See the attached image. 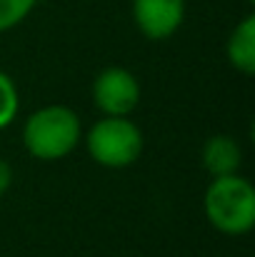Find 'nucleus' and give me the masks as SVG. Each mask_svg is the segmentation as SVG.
I'll return each mask as SVG.
<instances>
[{
    "instance_id": "nucleus-4",
    "label": "nucleus",
    "mask_w": 255,
    "mask_h": 257,
    "mask_svg": "<svg viewBox=\"0 0 255 257\" xmlns=\"http://www.w3.org/2000/svg\"><path fill=\"white\" fill-rule=\"evenodd\" d=\"M90 95L103 117H130L140 105L143 87L133 70L123 65H108L95 75Z\"/></svg>"
},
{
    "instance_id": "nucleus-9",
    "label": "nucleus",
    "mask_w": 255,
    "mask_h": 257,
    "mask_svg": "<svg viewBox=\"0 0 255 257\" xmlns=\"http://www.w3.org/2000/svg\"><path fill=\"white\" fill-rule=\"evenodd\" d=\"M38 0H0V33L18 28L35 10Z\"/></svg>"
},
{
    "instance_id": "nucleus-2",
    "label": "nucleus",
    "mask_w": 255,
    "mask_h": 257,
    "mask_svg": "<svg viewBox=\"0 0 255 257\" xmlns=\"http://www.w3.org/2000/svg\"><path fill=\"white\" fill-rule=\"evenodd\" d=\"M203 212L208 225L225 237H245L255 227V187L235 172L210 177L203 195Z\"/></svg>"
},
{
    "instance_id": "nucleus-3",
    "label": "nucleus",
    "mask_w": 255,
    "mask_h": 257,
    "mask_svg": "<svg viewBox=\"0 0 255 257\" xmlns=\"http://www.w3.org/2000/svg\"><path fill=\"white\" fill-rule=\"evenodd\" d=\"M83 145L90 160L108 170H123L140 160L145 138L130 117H103L83 130Z\"/></svg>"
},
{
    "instance_id": "nucleus-8",
    "label": "nucleus",
    "mask_w": 255,
    "mask_h": 257,
    "mask_svg": "<svg viewBox=\"0 0 255 257\" xmlns=\"http://www.w3.org/2000/svg\"><path fill=\"white\" fill-rule=\"evenodd\" d=\"M20 112V92H18V85L15 80L0 70V130L10 127L15 122Z\"/></svg>"
},
{
    "instance_id": "nucleus-11",
    "label": "nucleus",
    "mask_w": 255,
    "mask_h": 257,
    "mask_svg": "<svg viewBox=\"0 0 255 257\" xmlns=\"http://www.w3.org/2000/svg\"><path fill=\"white\" fill-rule=\"evenodd\" d=\"M248 3H250V5H253V3H255V0H248Z\"/></svg>"
},
{
    "instance_id": "nucleus-10",
    "label": "nucleus",
    "mask_w": 255,
    "mask_h": 257,
    "mask_svg": "<svg viewBox=\"0 0 255 257\" xmlns=\"http://www.w3.org/2000/svg\"><path fill=\"white\" fill-rule=\"evenodd\" d=\"M13 180H15V172H13V168H10V163L0 158V197L13 187Z\"/></svg>"
},
{
    "instance_id": "nucleus-1",
    "label": "nucleus",
    "mask_w": 255,
    "mask_h": 257,
    "mask_svg": "<svg viewBox=\"0 0 255 257\" xmlns=\"http://www.w3.org/2000/svg\"><path fill=\"white\" fill-rule=\"evenodd\" d=\"M20 140L25 153L40 163L65 160L83 143L80 115L68 105H43L25 117Z\"/></svg>"
},
{
    "instance_id": "nucleus-7",
    "label": "nucleus",
    "mask_w": 255,
    "mask_h": 257,
    "mask_svg": "<svg viewBox=\"0 0 255 257\" xmlns=\"http://www.w3.org/2000/svg\"><path fill=\"white\" fill-rule=\"evenodd\" d=\"M225 58L233 70H238L245 78L255 75V15H245L235 28L230 30L225 40Z\"/></svg>"
},
{
    "instance_id": "nucleus-6",
    "label": "nucleus",
    "mask_w": 255,
    "mask_h": 257,
    "mask_svg": "<svg viewBox=\"0 0 255 257\" xmlns=\"http://www.w3.org/2000/svg\"><path fill=\"white\" fill-rule=\"evenodd\" d=\"M200 163H203V170L210 177L235 175L243 168V145L233 135H225V133L210 135L203 143Z\"/></svg>"
},
{
    "instance_id": "nucleus-5",
    "label": "nucleus",
    "mask_w": 255,
    "mask_h": 257,
    "mask_svg": "<svg viewBox=\"0 0 255 257\" xmlns=\"http://www.w3.org/2000/svg\"><path fill=\"white\" fill-rule=\"evenodd\" d=\"M130 13L140 35L160 43L180 30L185 20V0H133Z\"/></svg>"
}]
</instances>
